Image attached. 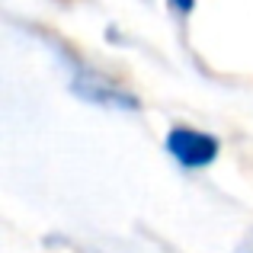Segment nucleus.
I'll return each instance as SVG.
<instances>
[{
  "instance_id": "f03ea898",
  "label": "nucleus",
  "mask_w": 253,
  "mask_h": 253,
  "mask_svg": "<svg viewBox=\"0 0 253 253\" xmlns=\"http://www.w3.org/2000/svg\"><path fill=\"white\" fill-rule=\"evenodd\" d=\"M74 90L81 93L84 99L99 103V106H116V109H131V106H135L128 93H122L116 84H109L106 77H99L96 71H81V74L74 71Z\"/></svg>"
},
{
  "instance_id": "7ed1b4c3",
  "label": "nucleus",
  "mask_w": 253,
  "mask_h": 253,
  "mask_svg": "<svg viewBox=\"0 0 253 253\" xmlns=\"http://www.w3.org/2000/svg\"><path fill=\"white\" fill-rule=\"evenodd\" d=\"M192 3H196V0H170V6H173L176 13H189Z\"/></svg>"
},
{
  "instance_id": "f257e3e1",
  "label": "nucleus",
  "mask_w": 253,
  "mask_h": 253,
  "mask_svg": "<svg viewBox=\"0 0 253 253\" xmlns=\"http://www.w3.org/2000/svg\"><path fill=\"white\" fill-rule=\"evenodd\" d=\"M167 154L186 170H202L218 157V141L211 135H205V131H199V128L176 125L167 135Z\"/></svg>"
},
{
  "instance_id": "20e7f679",
  "label": "nucleus",
  "mask_w": 253,
  "mask_h": 253,
  "mask_svg": "<svg viewBox=\"0 0 253 253\" xmlns=\"http://www.w3.org/2000/svg\"><path fill=\"white\" fill-rule=\"evenodd\" d=\"M237 253H253V234H247V241L237 247Z\"/></svg>"
}]
</instances>
